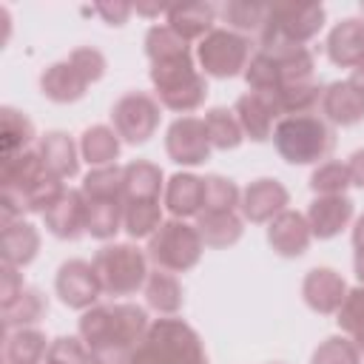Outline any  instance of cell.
Returning <instances> with one entry per match:
<instances>
[{
	"instance_id": "6da1fadb",
	"label": "cell",
	"mask_w": 364,
	"mask_h": 364,
	"mask_svg": "<svg viewBox=\"0 0 364 364\" xmlns=\"http://www.w3.org/2000/svg\"><path fill=\"white\" fill-rule=\"evenodd\" d=\"M148 327L151 321L145 307L134 301H108L82 310L80 338L85 341L97 364H128Z\"/></svg>"
},
{
	"instance_id": "7a4b0ae2",
	"label": "cell",
	"mask_w": 364,
	"mask_h": 364,
	"mask_svg": "<svg viewBox=\"0 0 364 364\" xmlns=\"http://www.w3.org/2000/svg\"><path fill=\"white\" fill-rule=\"evenodd\" d=\"M313 68H316V57L307 46L267 43V46H256V54L245 68V80L250 91L276 94L284 85L313 80Z\"/></svg>"
},
{
	"instance_id": "3957f363",
	"label": "cell",
	"mask_w": 364,
	"mask_h": 364,
	"mask_svg": "<svg viewBox=\"0 0 364 364\" xmlns=\"http://www.w3.org/2000/svg\"><path fill=\"white\" fill-rule=\"evenodd\" d=\"M85 196V230L94 239H111L125 219V168H94L82 179Z\"/></svg>"
},
{
	"instance_id": "277c9868",
	"label": "cell",
	"mask_w": 364,
	"mask_h": 364,
	"mask_svg": "<svg viewBox=\"0 0 364 364\" xmlns=\"http://www.w3.org/2000/svg\"><path fill=\"white\" fill-rule=\"evenodd\" d=\"M128 364H208V353L199 333L188 321L165 316L151 321Z\"/></svg>"
},
{
	"instance_id": "5b68a950",
	"label": "cell",
	"mask_w": 364,
	"mask_h": 364,
	"mask_svg": "<svg viewBox=\"0 0 364 364\" xmlns=\"http://www.w3.org/2000/svg\"><path fill=\"white\" fill-rule=\"evenodd\" d=\"M273 145L290 165H313L327 159L336 148V128L321 114H290L273 128Z\"/></svg>"
},
{
	"instance_id": "8992f818",
	"label": "cell",
	"mask_w": 364,
	"mask_h": 364,
	"mask_svg": "<svg viewBox=\"0 0 364 364\" xmlns=\"http://www.w3.org/2000/svg\"><path fill=\"white\" fill-rule=\"evenodd\" d=\"M151 82L156 88L154 97L159 100V105L185 117L196 111L208 97V80L196 68L191 51L151 63Z\"/></svg>"
},
{
	"instance_id": "52a82bcc",
	"label": "cell",
	"mask_w": 364,
	"mask_h": 364,
	"mask_svg": "<svg viewBox=\"0 0 364 364\" xmlns=\"http://www.w3.org/2000/svg\"><path fill=\"white\" fill-rule=\"evenodd\" d=\"M100 287L105 296L111 299H122V296H134L136 290L145 287L148 282V253L139 250L136 245H105L94 253L91 259Z\"/></svg>"
},
{
	"instance_id": "ba28073f",
	"label": "cell",
	"mask_w": 364,
	"mask_h": 364,
	"mask_svg": "<svg viewBox=\"0 0 364 364\" xmlns=\"http://www.w3.org/2000/svg\"><path fill=\"white\" fill-rule=\"evenodd\" d=\"M205 242L196 230V225H188L185 219H165L159 230L148 239V259L168 273L191 270L202 259Z\"/></svg>"
},
{
	"instance_id": "9c48e42d",
	"label": "cell",
	"mask_w": 364,
	"mask_h": 364,
	"mask_svg": "<svg viewBox=\"0 0 364 364\" xmlns=\"http://www.w3.org/2000/svg\"><path fill=\"white\" fill-rule=\"evenodd\" d=\"M253 54H256V40L236 34L230 28H213L196 46V60L202 74L219 77V80L245 74Z\"/></svg>"
},
{
	"instance_id": "30bf717a",
	"label": "cell",
	"mask_w": 364,
	"mask_h": 364,
	"mask_svg": "<svg viewBox=\"0 0 364 364\" xmlns=\"http://www.w3.org/2000/svg\"><path fill=\"white\" fill-rule=\"evenodd\" d=\"M324 26V6L321 3H270L264 31L256 46L267 43H310Z\"/></svg>"
},
{
	"instance_id": "8fae6325",
	"label": "cell",
	"mask_w": 364,
	"mask_h": 364,
	"mask_svg": "<svg viewBox=\"0 0 364 364\" xmlns=\"http://www.w3.org/2000/svg\"><path fill=\"white\" fill-rule=\"evenodd\" d=\"M159 117H162V105L148 91H128L111 108L114 131L119 134V139H125L131 145L148 142L154 136V131L159 128Z\"/></svg>"
},
{
	"instance_id": "7c38bea8",
	"label": "cell",
	"mask_w": 364,
	"mask_h": 364,
	"mask_svg": "<svg viewBox=\"0 0 364 364\" xmlns=\"http://www.w3.org/2000/svg\"><path fill=\"white\" fill-rule=\"evenodd\" d=\"M165 151L176 165H202L208 162L213 145L202 117H179L165 134Z\"/></svg>"
},
{
	"instance_id": "4fadbf2b",
	"label": "cell",
	"mask_w": 364,
	"mask_h": 364,
	"mask_svg": "<svg viewBox=\"0 0 364 364\" xmlns=\"http://www.w3.org/2000/svg\"><path fill=\"white\" fill-rule=\"evenodd\" d=\"M54 287H57L60 301L68 304V307H74V310H88L102 296L97 270L85 259H68V262H63L60 270H57Z\"/></svg>"
},
{
	"instance_id": "5bb4252c",
	"label": "cell",
	"mask_w": 364,
	"mask_h": 364,
	"mask_svg": "<svg viewBox=\"0 0 364 364\" xmlns=\"http://www.w3.org/2000/svg\"><path fill=\"white\" fill-rule=\"evenodd\" d=\"M290 205V193L287 188L279 182V179H270V176H262L256 182H250L245 191H242V216L247 222H256V225H270L282 210H287Z\"/></svg>"
},
{
	"instance_id": "9a60e30c",
	"label": "cell",
	"mask_w": 364,
	"mask_h": 364,
	"mask_svg": "<svg viewBox=\"0 0 364 364\" xmlns=\"http://www.w3.org/2000/svg\"><path fill=\"white\" fill-rule=\"evenodd\" d=\"M233 114L245 131L247 139L253 142H264L273 136V128L276 122L282 119V111L273 100V94H262V91H247L236 100L233 105Z\"/></svg>"
},
{
	"instance_id": "2e32d148",
	"label": "cell",
	"mask_w": 364,
	"mask_h": 364,
	"mask_svg": "<svg viewBox=\"0 0 364 364\" xmlns=\"http://www.w3.org/2000/svg\"><path fill=\"white\" fill-rule=\"evenodd\" d=\"M301 299L310 310L333 316L347 299V282L333 267H313L301 282Z\"/></svg>"
},
{
	"instance_id": "e0dca14e",
	"label": "cell",
	"mask_w": 364,
	"mask_h": 364,
	"mask_svg": "<svg viewBox=\"0 0 364 364\" xmlns=\"http://www.w3.org/2000/svg\"><path fill=\"white\" fill-rule=\"evenodd\" d=\"M267 242L270 247L284 256V259H293V256H301L310 242H313V230H310V222H307V213H299V210H282L270 225H267Z\"/></svg>"
},
{
	"instance_id": "ac0fdd59",
	"label": "cell",
	"mask_w": 364,
	"mask_h": 364,
	"mask_svg": "<svg viewBox=\"0 0 364 364\" xmlns=\"http://www.w3.org/2000/svg\"><path fill=\"white\" fill-rule=\"evenodd\" d=\"M88 85H91V80L80 71V65L71 57H65L60 63H51L40 74V91L51 102H77L85 94Z\"/></svg>"
},
{
	"instance_id": "d6986e66",
	"label": "cell",
	"mask_w": 364,
	"mask_h": 364,
	"mask_svg": "<svg viewBox=\"0 0 364 364\" xmlns=\"http://www.w3.org/2000/svg\"><path fill=\"white\" fill-rule=\"evenodd\" d=\"M321 117L330 125H355L364 119V94L350 80H336L324 85Z\"/></svg>"
},
{
	"instance_id": "ffe728a7",
	"label": "cell",
	"mask_w": 364,
	"mask_h": 364,
	"mask_svg": "<svg viewBox=\"0 0 364 364\" xmlns=\"http://www.w3.org/2000/svg\"><path fill=\"white\" fill-rule=\"evenodd\" d=\"M43 219H46V228H48V233H54L57 239H80L82 233H88L85 230V196H82V191H74V188H68L46 213H43Z\"/></svg>"
},
{
	"instance_id": "44dd1931",
	"label": "cell",
	"mask_w": 364,
	"mask_h": 364,
	"mask_svg": "<svg viewBox=\"0 0 364 364\" xmlns=\"http://www.w3.org/2000/svg\"><path fill=\"white\" fill-rule=\"evenodd\" d=\"M353 199L350 196H316L307 208V222L316 239H333L338 236L350 219H353Z\"/></svg>"
},
{
	"instance_id": "7402d4cb",
	"label": "cell",
	"mask_w": 364,
	"mask_h": 364,
	"mask_svg": "<svg viewBox=\"0 0 364 364\" xmlns=\"http://www.w3.org/2000/svg\"><path fill=\"white\" fill-rule=\"evenodd\" d=\"M327 57L341 68H358L364 63V17H347L333 26L327 37Z\"/></svg>"
},
{
	"instance_id": "603a6c76",
	"label": "cell",
	"mask_w": 364,
	"mask_h": 364,
	"mask_svg": "<svg viewBox=\"0 0 364 364\" xmlns=\"http://www.w3.org/2000/svg\"><path fill=\"white\" fill-rule=\"evenodd\" d=\"M216 6L213 3H179V6H168V26L185 37L188 43L191 40H202L208 31H213V20H216Z\"/></svg>"
},
{
	"instance_id": "cb8c5ba5",
	"label": "cell",
	"mask_w": 364,
	"mask_h": 364,
	"mask_svg": "<svg viewBox=\"0 0 364 364\" xmlns=\"http://www.w3.org/2000/svg\"><path fill=\"white\" fill-rule=\"evenodd\" d=\"M165 208L173 219H196L202 213V176L173 173L165 185Z\"/></svg>"
},
{
	"instance_id": "d4e9b609",
	"label": "cell",
	"mask_w": 364,
	"mask_h": 364,
	"mask_svg": "<svg viewBox=\"0 0 364 364\" xmlns=\"http://www.w3.org/2000/svg\"><path fill=\"white\" fill-rule=\"evenodd\" d=\"M196 230L205 247H230L245 233V219L239 210H202L196 216Z\"/></svg>"
},
{
	"instance_id": "484cf974",
	"label": "cell",
	"mask_w": 364,
	"mask_h": 364,
	"mask_svg": "<svg viewBox=\"0 0 364 364\" xmlns=\"http://www.w3.org/2000/svg\"><path fill=\"white\" fill-rule=\"evenodd\" d=\"M37 151H40L46 168H48L54 176H60L63 182H65V179H74V176L80 173L77 145H74V139H71L68 134H63V131H48L46 136H40Z\"/></svg>"
},
{
	"instance_id": "4316f807",
	"label": "cell",
	"mask_w": 364,
	"mask_h": 364,
	"mask_svg": "<svg viewBox=\"0 0 364 364\" xmlns=\"http://www.w3.org/2000/svg\"><path fill=\"white\" fill-rule=\"evenodd\" d=\"M48 338L37 327L9 330L3 336V364H43L48 355Z\"/></svg>"
},
{
	"instance_id": "83f0119b",
	"label": "cell",
	"mask_w": 364,
	"mask_h": 364,
	"mask_svg": "<svg viewBox=\"0 0 364 364\" xmlns=\"http://www.w3.org/2000/svg\"><path fill=\"white\" fill-rule=\"evenodd\" d=\"M37 250H40V233L34 225L17 219L3 228V262L23 270L26 264L34 262Z\"/></svg>"
},
{
	"instance_id": "f1b7e54d",
	"label": "cell",
	"mask_w": 364,
	"mask_h": 364,
	"mask_svg": "<svg viewBox=\"0 0 364 364\" xmlns=\"http://www.w3.org/2000/svg\"><path fill=\"white\" fill-rule=\"evenodd\" d=\"M267 11H270L267 3L230 0V3L222 6V20H225V28H230L236 34H245V37L259 43V37L264 31V23H267Z\"/></svg>"
},
{
	"instance_id": "f546056e",
	"label": "cell",
	"mask_w": 364,
	"mask_h": 364,
	"mask_svg": "<svg viewBox=\"0 0 364 364\" xmlns=\"http://www.w3.org/2000/svg\"><path fill=\"white\" fill-rule=\"evenodd\" d=\"M145 301L151 310L162 313V316H173L182 310V284L173 273L168 270H151L148 282H145Z\"/></svg>"
},
{
	"instance_id": "4dcf8cb0",
	"label": "cell",
	"mask_w": 364,
	"mask_h": 364,
	"mask_svg": "<svg viewBox=\"0 0 364 364\" xmlns=\"http://www.w3.org/2000/svg\"><path fill=\"white\" fill-rule=\"evenodd\" d=\"M48 310V301L46 296L37 290V287H28L11 301L3 307V333L9 330H23V327H34Z\"/></svg>"
},
{
	"instance_id": "1f68e13d",
	"label": "cell",
	"mask_w": 364,
	"mask_h": 364,
	"mask_svg": "<svg viewBox=\"0 0 364 364\" xmlns=\"http://www.w3.org/2000/svg\"><path fill=\"white\" fill-rule=\"evenodd\" d=\"M34 148V122L17 111V108H3L0 111V151L3 156H14Z\"/></svg>"
},
{
	"instance_id": "d6a6232c",
	"label": "cell",
	"mask_w": 364,
	"mask_h": 364,
	"mask_svg": "<svg viewBox=\"0 0 364 364\" xmlns=\"http://www.w3.org/2000/svg\"><path fill=\"white\" fill-rule=\"evenodd\" d=\"M80 154L94 168L114 165V159L119 156V134L114 128H108V125H91V128L82 131Z\"/></svg>"
},
{
	"instance_id": "836d02e7",
	"label": "cell",
	"mask_w": 364,
	"mask_h": 364,
	"mask_svg": "<svg viewBox=\"0 0 364 364\" xmlns=\"http://www.w3.org/2000/svg\"><path fill=\"white\" fill-rule=\"evenodd\" d=\"M162 205L159 199H131L125 202V219L122 230L131 239H151L162 225Z\"/></svg>"
},
{
	"instance_id": "e575fe53",
	"label": "cell",
	"mask_w": 364,
	"mask_h": 364,
	"mask_svg": "<svg viewBox=\"0 0 364 364\" xmlns=\"http://www.w3.org/2000/svg\"><path fill=\"white\" fill-rule=\"evenodd\" d=\"M125 168V202L131 199H159L162 191V168L145 159L128 162Z\"/></svg>"
},
{
	"instance_id": "d590c367",
	"label": "cell",
	"mask_w": 364,
	"mask_h": 364,
	"mask_svg": "<svg viewBox=\"0 0 364 364\" xmlns=\"http://www.w3.org/2000/svg\"><path fill=\"white\" fill-rule=\"evenodd\" d=\"M202 119H205L210 145L216 151H233V148L242 145L245 131H242V125H239V119H236V114L230 108H210Z\"/></svg>"
},
{
	"instance_id": "8d00e7d4",
	"label": "cell",
	"mask_w": 364,
	"mask_h": 364,
	"mask_svg": "<svg viewBox=\"0 0 364 364\" xmlns=\"http://www.w3.org/2000/svg\"><path fill=\"white\" fill-rule=\"evenodd\" d=\"M336 316H338L336 321H338L341 333H344V336L361 350V355H364V284L347 290V299H344V304L338 307Z\"/></svg>"
},
{
	"instance_id": "74e56055",
	"label": "cell",
	"mask_w": 364,
	"mask_h": 364,
	"mask_svg": "<svg viewBox=\"0 0 364 364\" xmlns=\"http://www.w3.org/2000/svg\"><path fill=\"white\" fill-rule=\"evenodd\" d=\"M242 205V191L219 176V173H210V176H202V210H239Z\"/></svg>"
},
{
	"instance_id": "f35d334b",
	"label": "cell",
	"mask_w": 364,
	"mask_h": 364,
	"mask_svg": "<svg viewBox=\"0 0 364 364\" xmlns=\"http://www.w3.org/2000/svg\"><path fill=\"white\" fill-rule=\"evenodd\" d=\"M350 185H353L350 168H347V162H338V159L321 162L310 176V191L318 196H341Z\"/></svg>"
},
{
	"instance_id": "ab89813d",
	"label": "cell",
	"mask_w": 364,
	"mask_h": 364,
	"mask_svg": "<svg viewBox=\"0 0 364 364\" xmlns=\"http://www.w3.org/2000/svg\"><path fill=\"white\" fill-rule=\"evenodd\" d=\"M185 51H191L188 40L179 37L168 23L148 28V34H145V54H148L151 63L165 60V57H176V54H185Z\"/></svg>"
},
{
	"instance_id": "60d3db41",
	"label": "cell",
	"mask_w": 364,
	"mask_h": 364,
	"mask_svg": "<svg viewBox=\"0 0 364 364\" xmlns=\"http://www.w3.org/2000/svg\"><path fill=\"white\" fill-rule=\"evenodd\" d=\"M310 364H361V350L347 336H330L316 347Z\"/></svg>"
},
{
	"instance_id": "b9f144b4",
	"label": "cell",
	"mask_w": 364,
	"mask_h": 364,
	"mask_svg": "<svg viewBox=\"0 0 364 364\" xmlns=\"http://www.w3.org/2000/svg\"><path fill=\"white\" fill-rule=\"evenodd\" d=\"M43 364H94V355L80 336H60L51 341Z\"/></svg>"
},
{
	"instance_id": "7bdbcfd3",
	"label": "cell",
	"mask_w": 364,
	"mask_h": 364,
	"mask_svg": "<svg viewBox=\"0 0 364 364\" xmlns=\"http://www.w3.org/2000/svg\"><path fill=\"white\" fill-rule=\"evenodd\" d=\"M77 65H80V71L91 80V82H97V80H102V74H105V68H108V63H105V54L100 51V48H94V46H82V48H74L71 54H68Z\"/></svg>"
},
{
	"instance_id": "ee69618b",
	"label": "cell",
	"mask_w": 364,
	"mask_h": 364,
	"mask_svg": "<svg viewBox=\"0 0 364 364\" xmlns=\"http://www.w3.org/2000/svg\"><path fill=\"white\" fill-rule=\"evenodd\" d=\"M23 290H26V282L20 276V267L3 262V273H0V307L11 304Z\"/></svg>"
},
{
	"instance_id": "f6af8a7d",
	"label": "cell",
	"mask_w": 364,
	"mask_h": 364,
	"mask_svg": "<svg viewBox=\"0 0 364 364\" xmlns=\"http://www.w3.org/2000/svg\"><path fill=\"white\" fill-rule=\"evenodd\" d=\"M91 11H94V14H100V17H102V23H108V26H122V23L131 17V11H134V9H131L128 3H119V0H117V3H111V0H108V3H97Z\"/></svg>"
},
{
	"instance_id": "bcb514c9",
	"label": "cell",
	"mask_w": 364,
	"mask_h": 364,
	"mask_svg": "<svg viewBox=\"0 0 364 364\" xmlns=\"http://www.w3.org/2000/svg\"><path fill=\"white\" fill-rule=\"evenodd\" d=\"M347 168H350V182L355 188H364V148L355 151L350 159H347Z\"/></svg>"
},
{
	"instance_id": "7dc6e473",
	"label": "cell",
	"mask_w": 364,
	"mask_h": 364,
	"mask_svg": "<svg viewBox=\"0 0 364 364\" xmlns=\"http://www.w3.org/2000/svg\"><path fill=\"white\" fill-rule=\"evenodd\" d=\"M355 276H358V284H364V245H355Z\"/></svg>"
},
{
	"instance_id": "c3c4849f",
	"label": "cell",
	"mask_w": 364,
	"mask_h": 364,
	"mask_svg": "<svg viewBox=\"0 0 364 364\" xmlns=\"http://www.w3.org/2000/svg\"><path fill=\"white\" fill-rule=\"evenodd\" d=\"M355 245H364V213L355 219V228H353V247Z\"/></svg>"
},
{
	"instance_id": "681fc988",
	"label": "cell",
	"mask_w": 364,
	"mask_h": 364,
	"mask_svg": "<svg viewBox=\"0 0 364 364\" xmlns=\"http://www.w3.org/2000/svg\"><path fill=\"white\" fill-rule=\"evenodd\" d=\"M350 82L364 94V63L358 65V68H353V74H350Z\"/></svg>"
},
{
	"instance_id": "f907efd6",
	"label": "cell",
	"mask_w": 364,
	"mask_h": 364,
	"mask_svg": "<svg viewBox=\"0 0 364 364\" xmlns=\"http://www.w3.org/2000/svg\"><path fill=\"white\" fill-rule=\"evenodd\" d=\"M139 14H159V11H168V6H136Z\"/></svg>"
},
{
	"instance_id": "816d5d0a",
	"label": "cell",
	"mask_w": 364,
	"mask_h": 364,
	"mask_svg": "<svg viewBox=\"0 0 364 364\" xmlns=\"http://www.w3.org/2000/svg\"><path fill=\"white\" fill-rule=\"evenodd\" d=\"M276 364H279V361H276Z\"/></svg>"
},
{
	"instance_id": "f5cc1de1",
	"label": "cell",
	"mask_w": 364,
	"mask_h": 364,
	"mask_svg": "<svg viewBox=\"0 0 364 364\" xmlns=\"http://www.w3.org/2000/svg\"><path fill=\"white\" fill-rule=\"evenodd\" d=\"M94 364H97V361H94Z\"/></svg>"
}]
</instances>
